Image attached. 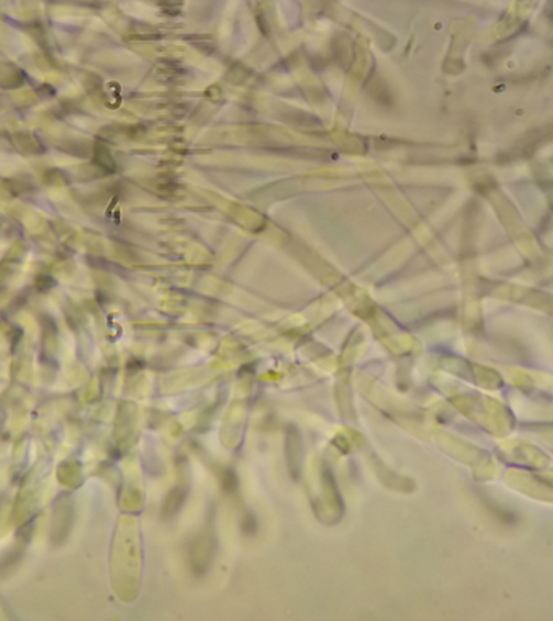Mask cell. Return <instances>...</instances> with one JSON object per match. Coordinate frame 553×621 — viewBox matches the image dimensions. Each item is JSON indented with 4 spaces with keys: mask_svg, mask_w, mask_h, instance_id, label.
<instances>
[{
    "mask_svg": "<svg viewBox=\"0 0 553 621\" xmlns=\"http://www.w3.org/2000/svg\"><path fill=\"white\" fill-rule=\"evenodd\" d=\"M549 15L553 16V0H549Z\"/></svg>",
    "mask_w": 553,
    "mask_h": 621,
    "instance_id": "1",
    "label": "cell"
}]
</instances>
